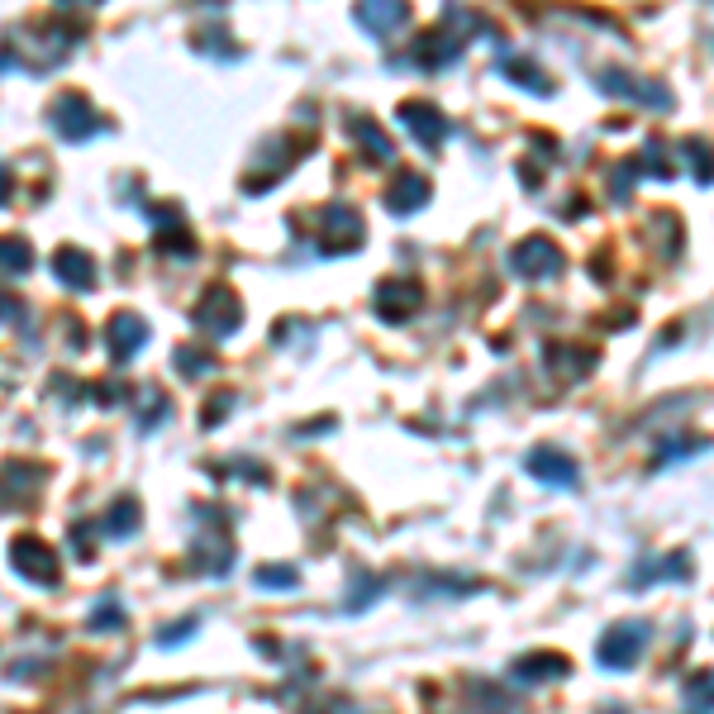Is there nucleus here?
Wrapping results in <instances>:
<instances>
[{
	"instance_id": "obj_9",
	"label": "nucleus",
	"mask_w": 714,
	"mask_h": 714,
	"mask_svg": "<svg viewBox=\"0 0 714 714\" xmlns=\"http://www.w3.org/2000/svg\"><path fill=\"white\" fill-rule=\"evenodd\" d=\"M53 272H58L67 286H77V291L96 286V262L86 258V253H77V248H62L58 258H53Z\"/></svg>"
},
{
	"instance_id": "obj_5",
	"label": "nucleus",
	"mask_w": 714,
	"mask_h": 714,
	"mask_svg": "<svg viewBox=\"0 0 714 714\" xmlns=\"http://www.w3.org/2000/svg\"><path fill=\"white\" fill-rule=\"evenodd\" d=\"M643 638H648L643 624H619V629H610L605 643H600V667H629L638 657V648H643Z\"/></svg>"
},
{
	"instance_id": "obj_2",
	"label": "nucleus",
	"mask_w": 714,
	"mask_h": 714,
	"mask_svg": "<svg viewBox=\"0 0 714 714\" xmlns=\"http://www.w3.org/2000/svg\"><path fill=\"white\" fill-rule=\"evenodd\" d=\"M519 277H557L562 272V253H557V243L548 238H529V243H519L515 258H510Z\"/></svg>"
},
{
	"instance_id": "obj_3",
	"label": "nucleus",
	"mask_w": 714,
	"mask_h": 714,
	"mask_svg": "<svg viewBox=\"0 0 714 714\" xmlns=\"http://www.w3.org/2000/svg\"><path fill=\"white\" fill-rule=\"evenodd\" d=\"M400 124H405L424 148H438V143L448 139V119L438 115L434 105H424V100H405V105H400Z\"/></svg>"
},
{
	"instance_id": "obj_14",
	"label": "nucleus",
	"mask_w": 714,
	"mask_h": 714,
	"mask_svg": "<svg viewBox=\"0 0 714 714\" xmlns=\"http://www.w3.org/2000/svg\"><path fill=\"white\" fill-rule=\"evenodd\" d=\"M119 619H115V605H100V619H96V629H115Z\"/></svg>"
},
{
	"instance_id": "obj_15",
	"label": "nucleus",
	"mask_w": 714,
	"mask_h": 714,
	"mask_svg": "<svg viewBox=\"0 0 714 714\" xmlns=\"http://www.w3.org/2000/svg\"><path fill=\"white\" fill-rule=\"evenodd\" d=\"M5 196H10V186H5V177H0V205H5Z\"/></svg>"
},
{
	"instance_id": "obj_1",
	"label": "nucleus",
	"mask_w": 714,
	"mask_h": 714,
	"mask_svg": "<svg viewBox=\"0 0 714 714\" xmlns=\"http://www.w3.org/2000/svg\"><path fill=\"white\" fill-rule=\"evenodd\" d=\"M10 562H15V572L29 576V581H39V586H53V581H58V557L48 553V543H39V538H20V543L10 548Z\"/></svg>"
},
{
	"instance_id": "obj_4",
	"label": "nucleus",
	"mask_w": 714,
	"mask_h": 714,
	"mask_svg": "<svg viewBox=\"0 0 714 714\" xmlns=\"http://www.w3.org/2000/svg\"><path fill=\"white\" fill-rule=\"evenodd\" d=\"M196 324L200 329H210L215 338H224L229 329H238V300L224 291V286H215L210 296L200 300V310H196Z\"/></svg>"
},
{
	"instance_id": "obj_6",
	"label": "nucleus",
	"mask_w": 714,
	"mask_h": 714,
	"mask_svg": "<svg viewBox=\"0 0 714 714\" xmlns=\"http://www.w3.org/2000/svg\"><path fill=\"white\" fill-rule=\"evenodd\" d=\"M53 129H58L62 139H86V134H96L100 124L96 115H91V105H81V100H58L53 105Z\"/></svg>"
},
{
	"instance_id": "obj_10",
	"label": "nucleus",
	"mask_w": 714,
	"mask_h": 714,
	"mask_svg": "<svg viewBox=\"0 0 714 714\" xmlns=\"http://www.w3.org/2000/svg\"><path fill=\"white\" fill-rule=\"evenodd\" d=\"M143 338H148V324L139 315H119L110 324V353L115 357H134L143 348Z\"/></svg>"
},
{
	"instance_id": "obj_11",
	"label": "nucleus",
	"mask_w": 714,
	"mask_h": 714,
	"mask_svg": "<svg viewBox=\"0 0 714 714\" xmlns=\"http://www.w3.org/2000/svg\"><path fill=\"white\" fill-rule=\"evenodd\" d=\"M424 200H429V181L415 177V172H405V177H400L396 186L386 191V205H391L396 215H410V210H419Z\"/></svg>"
},
{
	"instance_id": "obj_12",
	"label": "nucleus",
	"mask_w": 714,
	"mask_h": 714,
	"mask_svg": "<svg viewBox=\"0 0 714 714\" xmlns=\"http://www.w3.org/2000/svg\"><path fill=\"white\" fill-rule=\"evenodd\" d=\"M29 267H34V248H29L24 238H0V272L24 277Z\"/></svg>"
},
{
	"instance_id": "obj_7",
	"label": "nucleus",
	"mask_w": 714,
	"mask_h": 714,
	"mask_svg": "<svg viewBox=\"0 0 714 714\" xmlns=\"http://www.w3.org/2000/svg\"><path fill=\"white\" fill-rule=\"evenodd\" d=\"M529 472L538 481H548V486H576V462L567 453H557V448H538L529 457Z\"/></svg>"
},
{
	"instance_id": "obj_8",
	"label": "nucleus",
	"mask_w": 714,
	"mask_h": 714,
	"mask_svg": "<svg viewBox=\"0 0 714 714\" xmlns=\"http://www.w3.org/2000/svg\"><path fill=\"white\" fill-rule=\"evenodd\" d=\"M377 300L386 319H405L410 310H419V281H386Z\"/></svg>"
},
{
	"instance_id": "obj_13",
	"label": "nucleus",
	"mask_w": 714,
	"mask_h": 714,
	"mask_svg": "<svg viewBox=\"0 0 714 714\" xmlns=\"http://www.w3.org/2000/svg\"><path fill=\"white\" fill-rule=\"evenodd\" d=\"M357 24L362 29H377V34H391L405 24V5H391V10H377V5H362L357 10Z\"/></svg>"
}]
</instances>
